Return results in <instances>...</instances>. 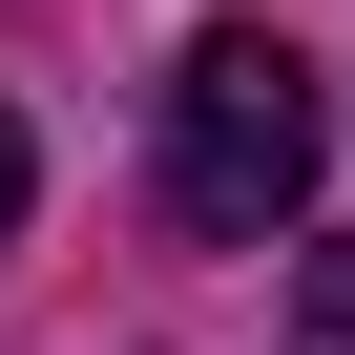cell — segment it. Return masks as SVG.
<instances>
[{"mask_svg": "<svg viewBox=\"0 0 355 355\" xmlns=\"http://www.w3.org/2000/svg\"><path fill=\"white\" fill-rule=\"evenodd\" d=\"M21 209H42V146H21V105H0V251H21Z\"/></svg>", "mask_w": 355, "mask_h": 355, "instance_id": "cell-3", "label": "cell"}, {"mask_svg": "<svg viewBox=\"0 0 355 355\" xmlns=\"http://www.w3.org/2000/svg\"><path fill=\"white\" fill-rule=\"evenodd\" d=\"M293 355H355V230H313V272H293Z\"/></svg>", "mask_w": 355, "mask_h": 355, "instance_id": "cell-2", "label": "cell"}, {"mask_svg": "<svg viewBox=\"0 0 355 355\" xmlns=\"http://www.w3.org/2000/svg\"><path fill=\"white\" fill-rule=\"evenodd\" d=\"M313 146H334V105H313V63L272 21H209L189 63H167V209H189L209 251H251V230L313 209Z\"/></svg>", "mask_w": 355, "mask_h": 355, "instance_id": "cell-1", "label": "cell"}]
</instances>
